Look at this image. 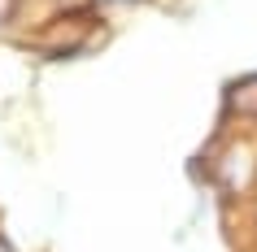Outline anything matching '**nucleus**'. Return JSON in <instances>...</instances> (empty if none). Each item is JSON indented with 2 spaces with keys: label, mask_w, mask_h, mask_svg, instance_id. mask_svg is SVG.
Returning a JSON list of instances; mask_svg holds the SVG:
<instances>
[{
  "label": "nucleus",
  "mask_w": 257,
  "mask_h": 252,
  "mask_svg": "<svg viewBox=\"0 0 257 252\" xmlns=\"http://www.w3.org/2000/svg\"><path fill=\"white\" fill-rule=\"evenodd\" d=\"M227 105L235 109V113H257V79L235 83V87L227 92Z\"/></svg>",
  "instance_id": "nucleus-1"
},
{
  "label": "nucleus",
  "mask_w": 257,
  "mask_h": 252,
  "mask_svg": "<svg viewBox=\"0 0 257 252\" xmlns=\"http://www.w3.org/2000/svg\"><path fill=\"white\" fill-rule=\"evenodd\" d=\"M0 252H14V248H9V243H5V239H0Z\"/></svg>",
  "instance_id": "nucleus-3"
},
{
  "label": "nucleus",
  "mask_w": 257,
  "mask_h": 252,
  "mask_svg": "<svg viewBox=\"0 0 257 252\" xmlns=\"http://www.w3.org/2000/svg\"><path fill=\"white\" fill-rule=\"evenodd\" d=\"M9 9H14V0H0V22L9 18Z\"/></svg>",
  "instance_id": "nucleus-2"
}]
</instances>
